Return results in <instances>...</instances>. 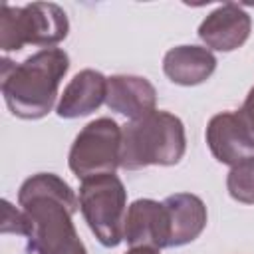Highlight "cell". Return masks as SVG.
Wrapping results in <instances>:
<instances>
[{"instance_id":"1","label":"cell","mask_w":254,"mask_h":254,"mask_svg":"<svg viewBox=\"0 0 254 254\" xmlns=\"http://www.w3.org/2000/svg\"><path fill=\"white\" fill-rule=\"evenodd\" d=\"M67 69L69 56L62 48H42L22 64L2 58L0 87L10 113L28 121L46 117Z\"/></svg>"},{"instance_id":"2","label":"cell","mask_w":254,"mask_h":254,"mask_svg":"<svg viewBox=\"0 0 254 254\" xmlns=\"http://www.w3.org/2000/svg\"><path fill=\"white\" fill-rule=\"evenodd\" d=\"M187 151L183 121L169 111H153L141 119L123 125L121 131V167L139 171L151 165H177Z\"/></svg>"},{"instance_id":"3","label":"cell","mask_w":254,"mask_h":254,"mask_svg":"<svg viewBox=\"0 0 254 254\" xmlns=\"http://www.w3.org/2000/svg\"><path fill=\"white\" fill-rule=\"evenodd\" d=\"M69 20L62 6L54 2H32L26 6L2 4L0 50L18 52L26 44L54 48L67 38Z\"/></svg>"},{"instance_id":"4","label":"cell","mask_w":254,"mask_h":254,"mask_svg":"<svg viewBox=\"0 0 254 254\" xmlns=\"http://www.w3.org/2000/svg\"><path fill=\"white\" fill-rule=\"evenodd\" d=\"M79 210L105 248H115L123 242V226L127 214V190L123 181L111 175H97L79 185Z\"/></svg>"},{"instance_id":"5","label":"cell","mask_w":254,"mask_h":254,"mask_svg":"<svg viewBox=\"0 0 254 254\" xmlns=\"http://www.w3.org/2000/svg\"><path fill=\"white\" fill-rule=\"evenodd\" d=\"M121 131L123 127L111 117L89 121L69 147V171L79 181L115 173L121 167Z\"/></svg>"},{"instance_id":"6","label":"cell","mask_w":254,"mask_h":254,"mask_svg":"<svg viewBox=\"0 0 254 254\" xmlns=\"http://www.w3.org/2000/svg\"><path fill=\"white\" fill-rule=\"evenodd\" d=\"M123 240L131 248H169L171 224L165 204L153 198L133 200L125 214Z\"/></svg>"},{"instance_id":"7","label":"cell","mask_w":254,"mask_h":254,"mask_svg":"<svg viewBox=\"0 0 254 254\" xmlns=\"http://www.w3.org/2000/svg\"><path fill=\"white\" fill-rule=\"evenodd\" d=\"M252 30L250 14L234 2L216 6L198 26V38L204 48L216 52H234L248 40Z\"/></svg>"},{"instance_id":"8","label":"cell","mask_w":254,"mask_h":254,"mask_svg":"<svg viewBox=\"0 0 254 254\" xmlns=\"http://www.w3.org/2000/svg\"><path fill=\"white\" fill-rule=\"evenodd\" d=\"M204 137L212 157L222 165L234 167L242 159L254 155V139L250 137L236 111H222L212 115Z\"/></svg>"},{"instance_id":"9","label":"cell","mask_w":254,"mask_h":254,"mask_svg":"<svg viewBox=\"0 0 254 254\" xmlns=\"http://www.w3.org/2000/svg\"><path fill=\"white\" fill-rule=\"evenodd\" d=\"M105 105L131 121L141 119L157 109V89L147 77L117 73L107 77Z\"/></svg>"},{"instance_id":"10","label":"cell","mask_w":254,"mask_h":254,"mask_svg":"<svg viewBox=\"0 0 254 254\" xmlns=\"http://www.w3.org/2000/svg\"><path fill=\"white\" fill-rule=\"evenodd\" d=\"M107 97V77L97 69L77 71L58 101L56 113L62 119H77L97 111Z\"/></svg>"},{"instance_id":"11","label":"cell","mask_w":254,"mask_h":254,"mask_svg":"<svg viewBox=\"0 0 254 254\" xmlns=\"http://www.w3.org/2000/svg\"><path fill=\"white\" fill-rule=\"evenodd\" d=\"M163 204L167 208L171 224L169 248H179L196 240L206 228L208 212L200 196L192 192H175L169 194Z\"/></svg>"},{"instance_id":"12","label":"cell","mask_w":254,"mask_h":254,"mask_svg":"<svg viewBox=\"0 0 254 254\" xmlns=\"http://www.w3.org/2000/svg\"><path fill=\"white\" fill-rule=\"evenodd\" d=\"M216 69L214 54L204 46H177L171 48L163 58L165 75L177 85H198L206 81Z\"/></svg>"},{"instance_id":"13","label":"cell","mask_w":254,"mask_h":254,"mask_svg":"<svg viewBox=\"0 0 254 254\" xmlns=\"http://www.w3.org/2000/svg\"><path fill=\"white\" fill-rule=\"evenodd\" d=\"M228 194L242 204H254V155L230 167L226 177Z\"/></svg>"},{"instance_id":"14","label":"cell","mask_w":254,"mask_h":254,"mask_svg":"<svg viewBox=\"0 0 254 254\" xmlns=\"http://www.w3.org/2000/svg\"><path fill=\"white\" fill-rule=\"evenodd\" d=\"M2 232H14L20 236H26V218L22 208L18 210L8 200H2Z\"/></svg>"},{"instance_id":"15","label":"cell","mask_w":254,"mask_h":254,"mask_svg":"<svg viewBox=\"0 0 254 254\" xmlns=\"http://www.w3.org/2000/svg\"><path fill=\"white\" fill-rule=\"evenodd\" d=\"M236 113H238V117L242 119L244 127L248 129L250 137L254 139V85H252V89L248 91V95H246V99H244L242 107H240Z\"/></svg>"},{"instance_id":"16","label":"cell","mask_w":254,"mask_h":254,"mask_svg":"<svg viewBox=\"0 0 254 254\" xmlns=\"http://www.w3.org/2000/svg\"><path fill=\"white\" fill-rule=\"evenodd\" d=\"M50 254H87V248H85V244L79 238H75L73 242H69L64 248H60L56 252H50Z\"/></svg>"},{"instance_id":"17","label":"cell","mask_w":254,"mask_h":254,"mask_svg":"<svg viewBox=\"0 0 254 254\" xmlns=\"http://www.w3.org/2000/svg\"><path fill=\"white\" fill-rule=\"evenodd\" d=\"M125 254H159V250H155V248H131Z\"/></svg>"}]
</instances>
